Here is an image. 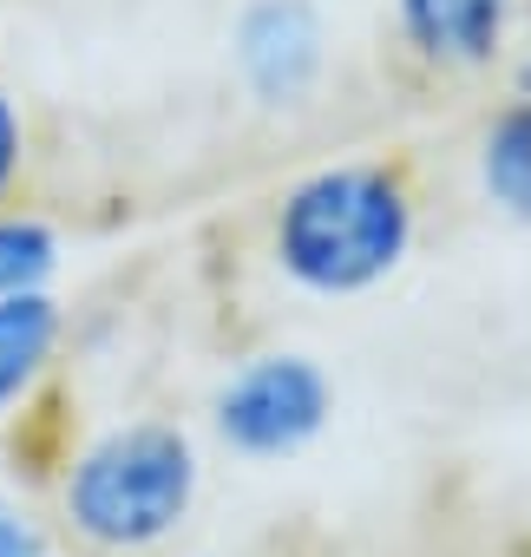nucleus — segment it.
Segmentation results:
<instances>
[{
	"instance_id": "obj_10",
	"label": "nucleus",
	"mask_w": 531,
	"mask_h": 557,
	"mask_svg": "<svg viewBox=\"0 0 531 557\" xmlns=\"http://www.w3.org/2000/svg\"><path fill=\"white\" fill-rule=\"evenodd\" d=\"M27 119H21V99L0 86V203L21 197V177H27Z\"/></svg>"
},
{
	"instance_id": "obj_4",
	"label": "nucleus",
	"mask_w": 531,
	"mask_h": 557,
	"mask_svg": "<svg viewBox=\"0 0 531 557\" xmlns=\"http://www.w3.org/2000/svg\"><path fill=\"white\" fill-rule=\"evenodd\" d=\"M230 66L262 112H296L329 73V27L316 0H243L230 21Z\"/></svg>"
},
{
	"instance_id": "obj_8",
	"label": "nucleus",
	"mask_w": 531,
	"mask_h": 557,
	"mask_svg": "<svg viewBox=\"0 0 531 557\" xmlns=\"http://www.w3.org/2000/svg\"><path fill=\"white\" fill-rule=\"evenodd\" d=\"M66 243L40 210L0 203V296H53Z\"/></svg>"
},
{
	"instance_id": "obj_11",
	"label": "nucleus",
	"mask_w": 531,
	"mask_h": 557,
	"mask_svg": "<svg viewBox=\"0 0 531 557\" xmlns=\"http://www.w3.org/2000/svg\"><path fill=\"white\" fill-rule=\"evenodd\" d=\"M53 557H112V550H66V544H53Z\"/></svg>"
},
{
	"instance_id": "obj_2",
	"label": "nucleus",
	"mask_w": 531,
	"mask_h": 557,
	"mask_svg": "<svg viewBox=\"0 0 531 557\" xmlns=\"http://www.w3.org/2000/svg\"><path fill=\"white\" fill-rule=\"evenodd\" d=\"M420 243V197L400 164L342 158L283 184L270 210V262L316 302H355L407 269Z\"/></svg>"
},
{
	"instance_id": "obj_1",
	"label": "nucleus",
	"mask_w": 531,
	"mask_h": 557,
	"mask_svg": "<svg viewBox=\"0 0 531 557\" xmlns=\"http://www.w3.org/2000/svg\"><path fill=\"white\" fill-rule=\"evenodd\" d=\"M203 498V446L190 426L125 413L86 426L47 466V524L66 550L158 557Z\"/></svg>"
},
{
	"instance_id": "obj_5",
	"label": "nucleus",
	"mask_w": 531,
	"mask_h": 557,
	"mask_svg": "<svg viewBox=\"0 0 531 557\" xmlns=\"http://www.w3.org/2000/svg\"><path fill=\"white\" fill-rule=\"evenodd\" d=\"M518 21V0H394L400 47L433 73H485Z\"/></svg>"
},
{
	"instance_id": "obj_3",
	"label": "nucleus",
	"mask_w": 531,
	"mask_h": 557,
	"mask_svg": "<svg viewBox=\"0 0 531 557\" xmlns=\"http://www.w3.org/2000/svg\"><path fill=\"white\" fill-rule=\"evenodd\" d=\"M335 420V381L302 348H256L210 387V433L249 466L309 453Z\"/></svg>"
},
{
	"instance_id": "obj_12",
	"label": "nucleus",
	"mask_w": 531,
	"mask_h": 557,
	"mask_svg": "<svg viewBox=\"0 0 531 557\" xmlns=\"http://www.w3.org/2000/svg\"><path fill=\"white\" fill-rule=\"evenodd\" d=\"M518 92H531V66H524V73H518Z\"/></svg>"
},
{
	"instance_id": "obj_6",
	"label": "nucleus",
	"mask_w": 531,
	"mask_h": 557,
	"mask_svg": "<svg viewBox=\"0 0 531 557\" xmlns=\"http://www.w3.org/2000/svg\"><path fill=\"white\" fill-rule=\"evenodd\" d=\"M60 348H66L60 296H0V433L40 407Z\"/></svg>"
},
{
	"instance_id": "obj_7",
	"label": "nucleus",
	"mask_w": 531,
	"mask_h": 557,
	"mask_svg": "<svg viewBox=\"0 0 531 557\" xmlns=\"http://www.w3.org/2000/svg\"><path fill=\"white\" fill-rule=\"evenodd\" d=\"M479 190L498 216L531 223V92H511L479 132Z\"/></svg>"
},
{
	"instance_id": "obj_9",
	"label": "nucleus",
	"mask_w": 531,
	"mask_h": 557,
	"mask_svg": "<svg viewBox=\"0 0 531 557\" xmlns=\"http://www.w3.org/2000/svg\"><path fill=\"white\" fill-rule=\"evenodd\" d=\"M0 557H53V524L21 492H0Z\"/></svg>"
}]
</instances>
